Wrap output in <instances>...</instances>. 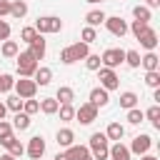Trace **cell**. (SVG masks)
Segmentation results:
<instances>
[{"instance_id":"obj_1","label":"cell","mask_w":160,"mask_h":160,"mask_svg":"<svg viewBox=\"0 0 160 160\" xmlns=\"http://www.w3.org/2000/svg\"><path fill=\"white\" fill-rule=\"evenodd\" d=\"M88 52H90V48H88V42H75V45H68V48H62L60 50V60L65 62V65H72V62H78V60H85L88 58Z\"/></svg>"},{"instance_id":"obj_2","label":"cell","mask_w":160,"mask_h":160,"mask_svg":"<svg viewBox=\"0 0 160 160\" xmlns=\"http://www.w3.org/2000/svg\"><path fill=\"white\" fill-rule=\"evenodd\" d=\"M15 58H18V75L20 78H32L35 70H38V60L32 58V52L30 50H22Z\"/></svg>"},{"instance_id":"obj_3","label":"cell","mask_w":160,"mask_h":160,"mask_svg":"<svg viewBox=\"0 0 160 160\" xmlns=\"http://www.w3.org/2000/svg\"><path fill=\"white\" fill-rule=\"evenodd\" d=\"M88 150H92V160H108V135L105 132H92Z\"/></svg>"},{"instance_id":"obj_4","label":"cell","mask_w":160,"mask_h":160,"mask_svg":"<svg viewBox=\"0 0 160 160\" xmlns=\"http://www.w3.org/2000/svg\"><path fill=\"white\" fill-rule=\"evenodd\" d=\"M40 35L42 32H60L62 30V20L60 18H55V15H42V18H38V22L32 25Z\"/></svg>"},{"instance_id":"obj_5","label":"cell","mask_w":160,"mask_h":160,"mask_svg":"<svg viewBox=\"0 0 160 160\" xmlns=\"http://www.w3.org/2000/svg\"><path fill=\"white\" fill-rule=\"evenodd\" d=\"M100 62H102V68H118L120 62H125V50L122 48H108L102 55H100Z\"/></svg>"},{"instance_id":"obj_6","label":"cell","mask_w":160,"mask_h":160,"mask_svg":"<svg viewBox=\"0 0 160 160\" xmlns=\"http://www.w3.org/2000/svg\"><path fill=\"white\" fill-rule=\"evenodd\" d=\"M98 80H100V88H105L108 92L110 90H118V85H120V78L115 75V70L112 68H98Z\"/></svg>"},{"instance_id":"obj_7","label":"cell","mask_w":160,"mask_h":160,"mask_svg":"<svg viewBox=\"0 0 160 160\" xmlns=\"http://www.w3.org/2000/svg\"><path fill=\"white\" fill-rule=\"evenodd\" d=\"M15 92L22 98V100H28V98H35V92H38V82L35 80H30V78H20V80H15Z\"/></svg>"},{"instance_id":"obj_8","label":"cell","mask_w":160,"mask_h":160,"mask_svg":"<svg viewBox=\"0 0 160 160\" xmlns=\"http://www.w3.org/2000/svg\"><path fill=\"white\" fill-rule=\"evenodd\" d=\"M75 118L80 120V125H90L95 118H98V108L92 102H82L78 110H75Z\"/></svg>"},{"instance_id":"obj_9","label":"cell","mask_w":160,"mask_h":160,"mask_svg":"<svg viewBox=\"0 0 160 160\" xmlns=\"http://www.w3.org/2000/svg\"><path fill=\"white\" fill-rule=\"evenodd\" d=\"M105 28H108V30H110V35H115V38H122V35L128 32V22H125L120 15L105 18Z\"/></svg>"},{"instance_id":"obj_10","label":"cell","mask_w":160,"mask_h":160,"mask_svg":"<svg viewBox=\"0 0 160 160\" xmlns=\"http://www.w3.org/2000/svg\"><path fill=\"white\" fill-rule=\"evenodd\" d=\"M25 152H28L32 160H40V158L45 155V140H42V135H35V138H30V142H28Z\"/></svg>"},{"instance_id":"obj_11","label":"cell","mask_w":160,"mask_h":160,"mask_svg":"<svg viewBox=\"0 0 160 160\" xmlns=\"http://www.w3.org/2000/svg\"><path fill=\"white\" fill-rule=\"evenodd\" d=\"M150 148H152V138H150V135H135V138H132V145H130V152L145 155Z\"/></svg>"},{"instance_id":"obj_12","label":"cell","mask_w":160,"mask_h":160,"mask_svg":"<svg viewBox=\"0 0 160 160\" xmlns=\"http://www.w3.org/2000/svg\"><path fill=\"white\" fill-rule=\"evenodd\" d=\"M0 145L8 148V152H10L12 158H20V155L25 152V145H22L20 140H15V135H10V138H0Z\"/></svg>"},{"instance_id":"obj_13","label":"cell","mask_w":160,"mask_h":160,"mask_svg":"<svg viewBox=\"0 0 160 160\" xmlns=\"http://www.w3.org/2000/svg\"><path fill=\"white\" fill-rule=\"evenodd\" d=\"M130 155H132L130 148H125L120 140H118L112 148H108V158H110V160H130Z\"/></svg>"},{"instance_id":"obj_14","label":"cell","mask_w":160,"mask_h":160,"mask_svg":"<svg viewBox=\"0 0 160 160\" xmlns=\"http://www.w3.org/2000/svg\"><path fill=\"white\" fill-rule=\"evenodd\" d=\"M90 102H92L95 108H105V105L110 102L108 90H105V88H92V90H90Z\"/></svg>"},{"instance_id":"obj_15","label":"cell","mask_w":160,"mask_h":160,"mask_svg":"<svg viewBox=\"0 0 160 160\" xmlns=\"http://www.w3.org/2000/svg\"><path fill=\"white\" fill-rule=\"evenodd\" d=\"M138 40H140V45H142L145 50H155V45H158V32L148 25V28H145V32H142Z\"/></svg>"},{"instance_id":"obj_16","label":"cell","mask_w":160,"mask_h":160,"mask_svg":"<svg viewBox=\"0 0 160 160\" xmlns=\"http://www.w3.org/2000/svg\"><path fill=\"white\" fill-rule=\"evenodd\" d=\"M65 155H68L70 160H85V158H90V150H88L85 145H70Z\"/></svg>"},{"instance_id":"obj_17","label":"cell","mask_w":160,"mask_h":160,"mask_svg":"<svg viewBox=\"0 0 160 160\" xmlns=\"http://www.w3.org/2000/svg\"><path fill=\"white\" fill-rule=\"evenodd\" d=\"M30 52H32L35 60H42V58H45V40H42V35H38V38L30 42Z\"/></svg>"},{"instance_id":"obj_18","label":"cell","mask_w":160,"mask_h":160,"mask_svg":"<svg viewBox=\"0 0 160 160\" xmlns=\"http://www.w3.org/2000/svg\"><path fill=\"white\" fill-rule=\"evenodd\" d=\"M32 80H35L38 85H50V80H52V70H50V68H40V65H38V70H35Z\"/></svg>"},{"instance_id":"obj_19","label":"cell","mask_w":160,"mask_h":160,"mask_svg":"<svg viewBox=\"0 0 160 160\" xmlns=\"http://www.w3.org/2000/svg\"><path fill=\"white\" fill-rule=\"evenodd\" d=\"M55 140H58V145H62V148H70V145H72V140H75V132H72L70 128H62V130H58Z\"/></svg>"},{"instance_id":"obj_20","label":"cell","mask_w":160,"mask_h":160,"mask_svg":"<svg viewBox=\"0 0 160 160\" xmlns=\"http://www.w3.org/2000/svg\"><path fill=\"white\" fill-rule=\"evenodd\" d=\"M10 15L18 18V20L25 18V15H28V2H25V0H12V2H10Z\"/></svg>"},{"instance_id":"obj_21","label":"cell","mask_w":160,"mask_h":160,"mask_svg":"<svg viewBox=\"0 0 160 160\" xmlns=\"http://www.w3.org/2000/svg\"><path fill=\"white\" fill-rule=\"evenodd\" d=\"M105 135H108V140H122V135H125V128L120 125V122H110L108 125V130H105Z\"/></svg>"},{"instance_id":"obj_22","label":"cell","mask_w":160,"mask_h":160,"mask_svg":"<svg viewBox=\"0 0 160 160\" xmlns=\"http://www.w3.org/2000/svg\"><path fill=\"white\" fill-rule=\"evenodd\" d=\"M105 18H108V15H105L102 10H90V12L85 15V22H88L90 28H98L100 22H105Z\"/></svg>"},{"instance_id":"obj_23","label":"cell","mask_w":160,"mask_h":160,"mask_svg":"<svg viewBox=\"0 0 160 160\" xmlns=\"http://www.w3.org/2000/svg\"><path fill=\"white\" fill-rule=\"evenodd\" d=\"M140 65H142L145 70H158V65H160V58H158V55L150 50L148 55H142V58H140Z\"/></svg>"},{"instance_id":"obj_24","label":"cell","mask_w":160,"mask_h":160,"mask_svg":"<svg viewBox=\"0 0 160 160\" xmlns=\"http://www.w3.org/2000/svg\"><path fill=\"white\" fill-rule=\"evenodd\" d=\"M55 100L62 105V102H72L75 100V92H72V88H68V85H62V88H58V92H55Z\"/></svg>"},{"instance_id":"obj_25","label":"cell","mask_w":160,"mask_h":160,"mask_svg":"<svg viewBox=\"0 0 160 160\" xmlns=\"http://www.w3.org/2000/svg\"><path fill=\"white\" fill-rule=\"evenodd\" d=\"M58 108H60V102H58L55 98H42V100H40V110H42L45 115H55Z\"/></svg>"},{"instance_id":"obj_26","label":"cell","mask_w":160,"mask_h":160,"mask_svg":"<svg viewBox=\"0 0 160 160\" xmlns=\"http://www.w3.org/2000/svg\"><path fill=\"white\" fill-rule=\"evenodd\" d=\"M12 128H15V130H28V128H30V115L22 112V110L15 112V118H12Z\"/></svg>"},{"instance_id":"obj_27","label":"cell","mask_w":160,"mask_h":160,"mask_svg":"<svg viewBox=\"0 0 160 160\" xmlns=\"http://www.w3.org/2000/svg\"><path fill=\"white\" fill-rule=\"evenodd\" d=\"M135 105H138V95H135V92H130V90H128V92H122V95H120V108L130 110V108H135Z\"/></svg>"},{"instance_id":"obj_28","label":"cell","mask_w":160,"mask_h":160,"mask_svg":"<svg viewBox=\"0 0 160 160\" xmlns=\"http://www.w3.org/2000/svg\"><path fill=\"white\" fill-rule=\"evenodd\" d=\"M132 15L140 22H150V8H145V5H135L132 8Z\"/></svg>"},{"instance_id":"obj_29","label":"cell","mask_w":160,"mask_h":160,"mask_svg":"<svg viewBox=\"0 0 160 160\" xmlns=\"http://www.w3.org/2000/svg\"><path fill=\"white\" fill-rule=\"evenodd\" d=\"M58 112H60V120H72L75 118V108H72V102H62L60 108H58Z\"/></svg>"},{"instance_id":"obj_30","label":"cell","mask_w":160,"mask_h":160,"mask_svg":"<svg viewBox=\"0 0 160 160\" xmlns=\"http://www.w3.org/2000/svg\"><path fill=\"white\" fill-rule=\"evenodd\" d=\"M18 52H20V48H18L15 40H5V42H2V55H5V58H15Z\"/></svg>"},{"instance_id":"obj_31","label":"cell","mask_w":160,"mask_h":160,"mask_svg":"<svg viewBox=\"0 0 160 160\" xmlns=\"http://www.w3.org/2000/svg\"><path fill=\"white\" fill-rule=\"evenodd\" d=\"M145 85L152 88V90L160 88V72H158V70H148V72H145Z\"/></svg>"},{"instance_id":"obj_32","label":"cell","mask_w":160,"mask_h":160,"mask_svg":"<svg viewBox=\"0 0 160 160\" xmlns=\"http://www.w3.org/2000/svg\"><path fill=\"white\" fill-rule=\"evenodd\" d=\"M5 108L12 110V112H20V110H22V98H20V95H10V98L5 100Z\"/></svg>"},{"instance_id":"obj_33","label":"cell","mask_w":160,"mask_h":160,"mask_svg":"<svg viewBox=\"0 0 160 160\" xmlns=\"http://www.w3.org/2000/svg\"><path fill=\"white\" fill-rule=\"evenodd\" d=\"M142 120H145V112L142 110H138V108H130L128 110V122L130 125H140Z\"/></svg>"},{"instance_id":"obj_34","label":"cell","mask_w":160,"mask_h":160,"mask_svg":"<svg viewBox=\"0 0 160 160\" xmlns=\"http://www.w3.org/2000/svg\"><path fill=\"white\" fill-rule=\"evenodd\" d=\"M80 38H82V42H88V45H90V42H95V40H98V30L88 25V28H82V32H80Z\"/></svg>"},{"instance_id":"obj_35","label":"cell","mask_w":160,"mask_h":160,"mask_svg":"<svg viewBox=\"0 0 160 160\" xmlns=\"http://www.w3.org/2000/svg\"><path fill=\"white\" fill-rule=\"evenodd\" d=\"M125 62L130 68H140V52L138 50H125Z\"/></svg>"},{"instance_id":"obj_36","label":"cell","mask_w":160,"mask_h":160,"mask_svg":"<svg viewBox=\"0 0 160 160\" xmlns=\"http://www.w3.org/2000/svg\"><path fill=\"white\" fill-rule=\"evenodd\" d=\"M38 110H40V102H38V100H32V98L22 100V112H28V115H35Z\"/></svg>"},{"instance_id":"obj_37","label":"cell","mask_w":160,"mask_h":160,"mask_svg":"<svg viewBox=\"0 0 160 160\" xmlns=\"http://www.w3.org/2000/svg\"><path fill=\"white\" fill-rule=\"evenodd\" d=\"M145 118H148V120H150L155 128H160V108H158V105H152V108L145 112Z\"/></svg>"},{"instance_id":"obj_38","label":"cell","mask_w":160,"mask_h":160,"mask_svg":"<svg viewBox=\"0 0 160 160\" xmlns=\"http://www.w3.org/2000/svg\"><path fill=\"white\" fill-rule=\"evenodd\" d=\"M12 85H15V80H12V75H0V92H10L12 90Z\"/></svg>"},{"instance_id":"obj_39","label":"cell","mask_w":160,"mask_h":160,"mask_svg":"<svg viewBox=\"0 0 160 160\" xmlns=\"http://www.w3.org/2000/svg\"><path fill=\"white\" fill-rule=\"evenodd\" d=\"M38 35H40V32H38L35 28H22V30H20V38H22V40H25L28 45H30V42H32V40L38 38Z\"/></svg>"},{"instance_id":"obj_40","label":"cell","mask_w":160,"mask_h":160,"mask_svg":"<svg viewBox=\"0 0 160 160\" xmlns=\"http://www.w3.org/2000/svg\"><path fill=\"white\" fill-rule=\"evenodd\" d=\"M102 62H100V55H92V52H88V58H85V68L88 70H98Z\"/></svg>"},{"instance_id":"obj_41","label":"cell","mask_w":160,"mask_h":160,"mask_svg":"<svg viewBox=\"0 0 160 160\" xmlns=\"http://www.w3.org/2000/svg\"><path fill=\"white\" fill-rule=\"evenodd\" d=\"M145 28H148V22H140V20H132V25H130L128 30H132V35H135V38H140V35L145 32Z\"/></svg>"},{"instance_id":"obj_42","label":"cell","mask_w":160,"mask_h":160,"mask_svg":"<svg viewBox=\"0 0 160 160\" xmlns=\"http://www.w3.org/2000/svg\"><path fill=\"white\" fill-rule=\"evenodd\" d=\"M10 135H12V125L2 118V120H0V138H10Z\"/></svg>"},{"instance_id":"obj_43","label":"cell","mask_w":160,"mask_h":160,"mask_svg":"<svg viewBox=\"0 0 160 160\" xmlns=\"http://www.w3.org/2000/svg\"><path fill=\"white\" fill-rule=\"evenodd\" d=\"M10 38V25L5 20H0V40H8Z\"/></svg>"},{"instance_id":"obj_44","label":"cell","mask_w":160,"mask_h":160,"mask_svg":"<svg viewBox=\"0 0 160 160\" xmlns=\"http://www.w3.org/2000/svg\"><path fill=\"white\" fill-rule=\"evenodd\" d=\"M10 15V0H0V18Z\"/></svg>"},{"instance_id":"obj_45","label":"cell","mask_w":160,"mask_h":160,"mask_svg":"<svg viewBox=\"0 0 160 160\" xmlns=\"http://www.w3.org/2000/svg\"><path fill=\"white\" fill-rule=\"evenodd\" d=\"M160 0H145V8H158Z\"/></svg>"},{"instance_id":"obj_46","label":"cell","mask_w":160,"mask_h":160,"mask_svg":"<svg viewBox=\"0 0 160 160\" xmlns=\"http://www.w3.org/2000/svg\"><path fill=\"white\" fill-rule=\"evenodd\" d=\"M52 160H70V158H68V155H65V152H58V155H55V158H52Z\"/></svg>"},{"instance_id":"obj_47","label":"cell","mask_w":160,"mask_h":160,"mask_svg":"<svg viewBox=\"0 0 160 160\" xmlns=\"http://www.w3.org/2000/svg\"><path fill=\"white\" fill-rule=\"evenodd\" d=\"M5 112H8V108H5V102H0V120L5 118Z\"/></svg>"},{"instance_id":"obj_48","label":"cell","mask_w":160,"mask_h":160,"mask_svg":"<svg viewBox=\"0 0 160 160\" xmlns=\"http://www.w3.org/2000/svg\"><path fill=\"white\" fill-rule=\"evenodd\" d=\"M140 160H160V158H155V155H148V152H145V155H142Z\"/></svg>"},{"instance_id":"obj_49","label":"cell","mask_w":160,"mask_h":160,"mask_svg":"<svg viewBox=\"0 0 160 160\" xmlns=\"http://www.w3.org/2000/svg\"><path fill=\"white\" fill-rule=\"evenodd\" d=\"M0 160H15V158H12L10 152H5V155H0Z\"/></svg>"},{"instance_id":"obj_50","label":"cell","mask_w":160,"mask_h":160,"mask_svg":"<svg viewBox=\"0 0 160 160\" xmlns=\"http://www.w3.org/2000/svg\"><path fill=\"white\" fill-rule=\"evenodd\" d=\"M85 2H90V5H95V2H102V0H85Z\"/></svg>"},{"instance_id":"obj_51","label":"cell","mask_w":160,"mask_h":160,"mask_svg":"<svg viewBox=\"0 0 160 160\" xmlns=\"http://www.w3.org/2000/svg\"><path fill=\"white\" fill-rule=\"evenodd\" d=\"M85 160H92V158H85Z\"/></svg>"}]
</instances>
